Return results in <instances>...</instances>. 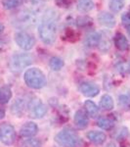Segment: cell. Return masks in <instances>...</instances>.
I'll return each mask as SVG.
<instances>
[{
    "label": "cell",
    "instance_id": "obj_1",
    "mask_svg": "<svg viewBox=\"0 0 130 147\" xmlns=\"http://www.w3.org/2000/svg\"><path fill=\"white\" fill-rule=\"evenodd\" d=\"M58 14L54 9H48L44 12L38 26V34L40 39L47 45H52L56 41L58 26Z\"/></svg>",
    "mask_w": 130,
    "mask_h": 147
},
{
    "label": "cell",
    "instance_id": "obj_2",
    "mask_svg": "<svg viewBox=\"0 0 130 147\" xmlns=\"http://www.w3.org/2000/svg\"><path fill=\"white\" fill-rule=\"evenodd\" d=\"M55 141L63 147H81L83 141L72 129H64L56 134Z\"/></svg>",
    "mask_w": 130,
    "mask_h": 147
},
{
    "label": "cell",
    "instance_id": "obj_3",
    "mask_svg": "<svg viewBox=\"0 0 130 147\" xmlns=\"http://www.w3.org/2000/svg\"><path fill=\"white\" fill-rule=\"evenodd\" d=\"M23 80L25 84L32 89H40L47 84L45 75L38 68L27 69L23 75Z\"/></svg>",
    "mask_w": 130,
    "mask_h": 147
},
{
    "label": "cell",
    "instance_id": "obj_4",
    "mask_svg": "<svg viewBox=\"0 0 130 147\" xmlns=\"http://www.w3.org/2000/svg\"><path fill=\"white\" fill-rule=\"evenodd\" d=\"M34 59L32 56L28 53H16L13 56H11L9 61V68L12 72L20 73L23 69L30 65L32 63Z\"/></svg>",
    "mask_w": 130,
    "mask_h": 147
},
{
    "label": "cell",
    "instance_id": "obj_5",
    "mask_svg": "<svg viewBox=\"0 0 130 147\" xmlns=\"http://www.w3.org/2000/svg\"><path fill=\"white\" fill-rule=\"evenodd\" d=\"M27 109L29 110V114L34 119H41L47 114L48 108L40 99L34 98L28 102Z\"/></svg>",
    "mask_w": 130,
    "mask_h": 147
},
{
    "label": "cell",
    "instance_id": "obj_6",
    "mask_svg": "<svg viewBox=\"0 0 130 147\" xmlns=\"http://www.w3.org/2000/svg\"><path fill=\"white\" fill-rule=\"evenodd\" d=\"M16 140V130L10 124L0 125V141L7 146H10Z\"/></svg>",
    "mask_w": 130,
    "mask_h": 147
},
{
    "label": "cell",
    "instance_id": "obj_7",
    "mask_svg": "<svg viewBox=\"0 0 130 147\" xmlns=\"http://www.w3.org/2000/svg\"><path fill=\"white\" fill-rule=\"evenodd\" d=\"M15 41L17 45L23 50H30L35 45V38L34 35L27 32H18L15 34Z\"/></svg>",
    "mask_w": 130,
    "mask_h": 147
},
{
    "label": "cell",
    "instance_id": "obj_8",
    "mask_svg": "<svg viewBox=\"0 0 130 147\" xmlns=\"http://www.w3.org/2000/svg\"><path fill=\"white\" fill-rule=\"evenodd\" d=\"M37 21V11L34 9L31 10H23L22 12H20L17 17V22L19 25L23 26H31Z\"/></svg>",
    "mask_w": 130,
    "mask_h": 147
},
{
    "label": "cell",
    "instance_id": "obj_9",
    "mask_svg": "<svg viewBox=\"0 0 130 147\" xmlns=\"http://www.w3.org/2000/svg\"><path fill=\"white\" fill-rule=\"evenodd\" d=\"M79 91L86 97H95L100 92V87L91 82H84L80 84Z\"/></svg>",
    "mask_w": 130,
    "mask_h": 147
},
{
    "label": "cell",
    "instance_id": "obj_10",
    "mask_svg": "<svg viewBox=\"0 0 130 147\" xmlns=\"http://www.w3.org/2000/svg\"><path fill=\"white\" fill-rule=\"evenodd\" d=\"M27 105L28 104L27 103L25 98L19 97L11 105V112L16 117H23V114L25 113V111L27 109Z\"/></svg>",
    "mask_w": 130,
    "mask_h": 147
},
{
    "label": "cell",
    "instance_id": "obj_11",
    "mask_svg": "<svg viewBox=\"0 0 130 147\" xmlns=\"http://www.w3.org/2000/svg\"><path fill=\"white\" fill-rule=\"evenodd\" d=\"M38 131V125L34 122H27L22 125L20 129V136L23 138H29L34 137Z\"/></svg>",
    "mask_w": 130,
    "mask_h": 147
},
{
    "label": "cell",
    "instance_id": "obj_12",
    "mask_svg": "<svg viewBox=\"0 0 130 147\" xmlns=\"http://www.w3.org/2000/svg\"><path fill=\"white\" fill-rule=\"evenodd\" d=\"M74 125H76L77 129H84L87 127V125L89 124V119H88V115L82 109L77 110L74 114Z\"/></svg>",
    "mask_w": 130,
    "mask_h": 147
},
{
    "label": "cell",
    "instance_id": "obj_13",
    "mask_svg": "<svg viewBox=\"0 0 130 147\" xmlns=\"http://www.w3.org/2000/svg\"><path fill=\"white\" fill-rule=\"evenodd\" d=\"M98 21L101 25L106 28H113L115 26V24H117L115 16L106 11H102L99 13Z\"/></svg>",
    "mask_w": 130,
    "mask_h": 147
},
{
    "label": "cell",
    "instance_id": "obj_14",
    "mask_svg": "<svg viewBox=\"0 0 130 147\" xmlns=\"http://www.w3.org/2000/svg\"><path fill=\"white\" fill-rule=\"evenodd\" d=\"M86 137L87 139H89V141L96 145H102L107 139V136L105 134V132L99 131V130H90L86 134Z\"/></svg>",
    "mask_w": 130,
    "mask_h": 147
},
{
    "label": "cell",
    "instance_id": "obj_15",
    "mask_svg": "<svg viewBox=\"0 0 130 147\" xmlns=\"http://www.w3.org/2000/svg\"><path fill=\"white\" fill-rule=\"evenodd\" d=\"M113 43H115V46L117 47L119 51H125V50H127L129 47L128 40H127V38L123 34H120V32H117V34L115 35V37H113Z\"/></svg>",
    "mask_w": 130,
    "mask_h": 147
},
{
    "label": "cell",
    "instance_id": "obj_16",
    "mask_svg": "<svg viewBox=\"0 0 130 147\" xmlns=\"http://www.w3.org/2000/svg\"><path fill=\"white\" fill-rule=\"evenodd\" d=\"M101 37H102V34H99V32H90V34H87L86 37H85V40H84L85 45L87 47H90V48L91 47L98 46L99 43H100Z\"/></svg>",
    "mask_w": 130,
    "mask_h": 147
},
{
    "label": "cell",
    "instance_id": "obj_17",
    "mask_svg": "<svg viewBox=\"0 0 130 147\" xmlns=\"http://www.w3.org/2000/svg\"><path fill=\"white\" fill-rule=\"evenodd\" d=\"M12 98V89L11 86L5 84L0 88V103L6 104L11 100Z\"/></svg>",
    "mask_w": 130,
    "mask_h": 147
},
{
    "label": "cell",
    "instance_id": "obj_18",
    "mask_svg": "<svg viewBox=\"0 0 130 147\" xmlns=\"http://www.w3.org/2000/svg\"><path fill=\"white\" fill-rule=\"evenodd\" d=\"M113 97L110 95V94L106 93L101 97V100H100V107L105 111H110L113 110Z\"/></svg>",
    "mask_w": 130,
    "mask_h": 147
},
{
    "label": "cell",
    "instance_id": "obj_19",
    "mask_svg": "<svg viewBox=\"0 0 130 147\" xmlns=\"http://www.w3.org/2000/svg\"><path fill=\"white\" fill-rule=\"evenodd\" d=\"M84 108L85 112L87 113V115L90 117L94 118L99 114V107L96 105V103L92 100H86L84 102Z\"/></svg>",
    "mask_w": 130,
    "mask_h": 147
},
{
    "label": "cell",
    "instance_id": "obj_20",
    "mask_svg": "<svg viewBox=\"0 0 130 147\" xmlns=\"http://www.w3.org/2000/svg\"><path fill=\"white\" fill-rule=\"evenodd\" d=\"M97 125L102 129L110 130L115 127V122L109 117H101L97 121Z\"/></svg>",
    "mask_w": 130,
    "mask_h": 147
},
{
    "label": "cell",
    "instance_id": "obj_21",
    "mask_svg": "<svg viewBox=\"0 0 130 147\" xmlns=\"http://www.w3.org/2000/svg\"><path fill=\"white\" fill-rule=\"evenodd\" d=\"M94 8L93 0H78L77 2V9L82 13L90 12Z\"/></svg>",
    "mask_w": 130,
    "mask_h": 147
},
{
    "label": "cell",
    "instance_id": "obj_22",
    "mask_svg": "<svg viewBox=\"0 0 130 147\" xmlns=\"http://www.w3.org/2000/svg\"><path fill=\"white\" fill-rule=\"evenodd\" d=\"M64 65H65V63H64L63 59L60 58V57H52L50 59V61H49V67L52 71H54V72H58V71H60L61 69L64 67Z\"/></svg>",
    "mask_w": 130,
    "mask_h": 147
},
{
    "label": "cell",
    "instance_id": "obj_23",
    "mask_svg": "<svg viewBox=\"0 0 130 147\" xmlns=\"http://www.w3.org/2000/svg\"><path fill=\"white\" fill-rule=\"evenodd\" d=\"M20 147H42V142L34 137L23 138V140L20 143Z\"/></svg>",
    "mask_w": 130,
    "mask_h": 147
},
{
    "label": "cell",
    "instance_id": "obj_24",
    "mask_svg": "<svg viewBox=\"0 0 130 147\" xmlns=\"http://www.w3.org/2000/svg\"><path fill=\"white\" fill-rule=\"evenodd\" d=\"M124 0H110L109 2V7L113 13H119L123 9L124 7Z\"/></svg>",
    "mask_w": 130,
    "mask_h": 147
},
{
    "label": "cell",
    "instance_id": "obj_25",
    "mask_svg": "<svg viewBox=\"0 0 130 147\" xmlns=\"http://www.w3.org/2000/svg\"><path fill=\"white\" fill-rule=\"evenodd\" d=\"M119 106L121 108L130 109V92L119 94Z\"/></svg>",
    "mask_w": 130,
    "mask_h": 147
},
{
    "label": "cell",
    "instance_id": "obj_26",
    "mask_svg": "<svg viewBox=\"0 0 130 147\" xmlns=\"http://www.w3.org/2000/svg\"><path fill=\"white\" fill-rule=\"evenodd\" d=\"M22 3L23 0H3L2 1V5L6 10H12V9L17 8Z\"/></svg>",
    "mask_w": 130,
    "mask_h": 147
},
{
    "label": "cell",
    "instance_id": "obj_27",
    "mask_svg": "<svg viewBox=\"0 0 130 147\" xmlns=\"http://www.w3.org/2000/svg\"><path fill=\"white\" fill-rule=\"evenodd\" d=\"M90 23H92V20L87 16H80L76 19V25L78 27H86Z\"/></svg>",
    "mask_w": 130,
    "mask_h": 147
},
{
    "label": "cell",
    "instance_id": "obj_28",
    "mask_svg": "<svg viewBox=\"0 0 130 147\" xmlns=\"http://www.w3.org/2000/svg\"><path fill=\"white\" fill-rule=\"evenodd\" d=\"M99 47L102 51H107L109 48L111 47V43H110V40L109 38H107V36H104L102 35L101 37V40H100V43H99Z\"/></svg>",
    "mask_w": 130,
    "mask_h": 147
},
{
    "label": "cell",
    "instance_id": "obj_29",
    "mask_svg": "<svg viewBox=\"0 0 130 147\" xmlns=\"http://www.w3.org/2000/svg\"><path fill=\"white\" fill-rule=\"evenodd\" d=\"M121 22L123 24L124 28L127 30L128 34H130V13L126 12V13L122 14L121 16Z\"/></svg>",
    "mask_w": 130,
    "mask_h": 147
},
{
    "label": "cell",
    "instance_id": "obj_30",
    "mask_svg": "<svg viewBox=\"0 0 130 147\" xmlns=\"http://www.w3.org/2000/svg\"><path fill=\"white\" fill-rule=\"evenodd\" d=\"M30 3H31V5L34 7V10L37 11V7H40V5H42V4L45 2V0H29Z\"/></svg>",
    "mask_w": 130,
    "mask_h": 147
},
{
    "label": "cell",
    "instance_id": "obj_31",
    "mask_svg": "<svg viewBox=\"0 0 130 147\" xmlns=\"http://www.w3.org/2000/svg\"><path fill=\"white\" fill-rule=\"evenodd\" d=\"M4 116H5V111L2 110V109H0V119L4 118Z\"/></svg>",
    "mask_w": 130,
    "mask_h": 147
},
{
    "label": "cell",
    "instance_id": "obj_32",
    "mask_svg": "<svg viewBox=\"0 0 130 147\" xmlns=\"http://www.w3.org/2000/svg\"><path fill=\"white\" fill-rule=\"evenodd\" d=\"M107 147H117V144L115 143V142H110V143H108Z\"/></svg>",
    "mask_w": 130,
    "mask_h": 147
},
{
    "label": "cell",
    "instance_id": "obj_33",
    "mask_svg": "<svg viewBox=\"0 0 130 147\" xmlns=\"http://www.w3.org/2000/svg\"><path fill=\"white\" fill-rule=\"evenodd\" d=\"M3 30H4V25L0 22V34H2V32H3Z\"/></svg>",
    "mask_w": 130,
    "mask_h": 147
},
{
    "label": "cell",
    "instance_id": "obj_34",
    "mask_svg": "<svg viewBox=\"0 0 130 147\" xmlns=\"http://www.w3.org/2000/svg\"><path fill=\"white\" fill-rule=\"evenodd\" d=\"M2 47H3V43H2V42L0 41V51L2 50Z\"/></svg>",
    "mask_w": 130,
    "mask_h": 147
}]
</instances>
